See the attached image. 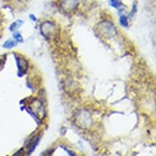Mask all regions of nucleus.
<instances>
[{
	"label": "nucleus",
	"instance_id": "nucleus-7",
	"mask_svg": "<svg viewBox=\"0 0 156 156\" xmlns=\"http://www.w3.org/2000/svg\"><path fill=\"white\" fill-rule=\"evenodd\" d=\"M22 24H23V21H22V20H16L15 22H13V23H12V24L10 25L9 30H10V31H12V32H15L16 30L19 29Z\"/></svg>",
	"mask_w": 156,
	"mask_h": 156
},
{
	"label": "nucleus",
	"instance_id": "nucleus-10",
	"mask_svg": "<svg viewBox=\"0 0 156 156\" xmlns=\"http://www.w3.org/2000/svg\"><path fill=\"white\" fill-rule=\"evenodd\" d=\"M14 40H16L17 41V44L19 43H22L23 40H22V37H21V35L20 33H17V32H15L14 33Z\"/></svg>",
	"mask_w": 156,
	"mask_h": 156
},
{
	"label": "nucleus",
	"instance_id": "nucleus-9",
	"mask_svg": "<svg viewBox=\"0 0 156 156\" xmlns=\"http://www.w3.org/2000/svg\"><path fill=\"white\" fill-rule=\"evenodd\" d=\"M109 5L113 8L119 9L122 6V1L121 0H109Z\"/></svg>",
	"mask_w": 156,
	"mask_h": 156
},
{
	"label": "nucleus",
	"instance_id": "nucleus-12",
	"mask_svg": "<svg viewBox=\"0 0 156 156\" xmlns=\"http://www.w3.org/2000/svg\"><path fill=\"white\" fill-rule=\"evenodd\" d=\"M29 19L31 20L32 21H37V17H36L34 15H30V16H29Z\"/></svg>",
	"mask_w": 156,
	"mask_h": 156
},
{
	"label": "nucleus",
	"instance_id": "nucleus-3",
	"mask_svg": "<svg viewBox=\"0 0 156 156\" xmlns=\"http://www.w3.org/2000/svg\"><path fill=\"white\" fill-rule=\"evenodd\" d=\"M16 65H17V69H19V76H22L23 74L26 73V71L28 69V61L25 59L21 58L20 56L16 55Z\"/></svg>",
	"mask_w": 156,
	"mask_h": 156
},
{
	"label": "nucleus",
	"instance_id": "nucleus-2",
	"mask_svg": "<svg viewBox=\"0 0 156 156\" xmlns=\"http://www.w3.org/2000/svg\"><path fill=\"white\" fill-rule=\"evenodd\" d=\"M99 27V30H100V32L102 33V35L106 36V37H112V36H114L117 31H116V28L115 26H114L112 23L110 22H101L100 24L98 25Z\"/></svg>",
	"mask_w": 156,
	"mask_h": 156
},
{
	"label": "nucleus",
	"instance_id": "nucleus-8",
	"mask_svg": "<svg viewBox=\"0 0 156 156\" xmlns=\"http://www.w3.org/2000/svg\"><path fill=\"white\" fill-rule=\"evenodd\" d=\"M119 23H121V25L123 26V27H128V19L126 16L124 15H122L119 16Z\"/></svg>",
	"mask_w": 156,
	"mask_h": 156
},
{
	"label": "nucleus",
	"instance_id": "nucleus-11",
	"mask_svg": "<svg viewBox=\"0 0 156 156\" xmlns=\"http://www.w3.org/2000/svg\"><path fill=\"white\" fill-rule=\"evenodd\" d=\"M137 12V3L135 2L134 4H133V6H132V11H131V15L133 16V15H135V13Z\"/></svg>",
	"mask_w": 156,
	"mask_h": 156
},
{
	"label": "nucleus",
	"instance_id": "nucleus-5",
	"mask_svg": "<svg viewBox=\"0 0 156 156\" xmlns=\"http://www.w3.org/2000/svg\"><path fill=\"white\" fill-rule=\"evenodd\" d=\"M79 0H64L62 2V7L65 11H73L78 5Z\"/></svg>",
	"mask_w": 156,
	"mask_h": 156
},
{
	"label": "nucleus",
	"instance_id": "nucleus-4",
	"mask_svg": "<svg viewBox=\"0 0 156 156\" xmlns=\"http://www.w3.org/2000/svg\"><path fill=\"white\" fill-rule=\"evenodd\" d=\"M54 30H55V26H54V24L50 21H45L44 23L41 24V32H43V34L45 37L50 36L53 33Z\"/></svg>",
	"mask_w": 156,
	"mask_h": 156
},
{
	"label": "nucleus",
	"instance_id": "nucleus-1",
	"mask_svg": "<svg viewBox=\"0 0 156 156\" xmlns=\"http://www.w3.org/2000/svg\"><path fill=\"white\" fill-rule=\"evenodd\" d=\"M75 122L81 128H89L92 125L93 121L91 115L87 110H81L75 115Z\"/></svg>",
	"mask_w": 156,
	"mask_h": 156
},
{
	"label": "nucleus",
	"instance_id": "nucleus-6",
	"mask_svg": "<svg viewBox=\"0 0 156 156\" xmlns=\"http://www.w3.org/2000/svg\"><path fill=\"white\" fill-rule=\"evenodd\" d=\"M16 44H17V41L16 40H8L5 41L2 46L6 49H11V48H13V47H15Z\"/></svg>",
	"mask_w": 156,
	"mask_h": 156
}]
</instances>
